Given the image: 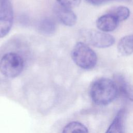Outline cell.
Wrapping results in <instances>:
<instances>
[{
    "label": "cell",
    "instance_id": "cell-6",
    "mask_svg": "<svg viewBox=\"0 0 133 133\" xmlns=\"http://www.w3.org/2000/svg\"><path fill=\"white\" fill-rule=\"evenodd\" d=\"M54 11L57 17L63 24L71 26L76 23L77 17L71 8L58 4L55 6Z\"/></svg>",
    "mask_w": 133,
    "mask_h": 133
},
{
    "label": "cell",
    "instance_id": "cell-15",
    "mask_svg": "<svg viewBox=\"0 0 133 133\" xmlns=\"http://www.w3.org/2000/svg\"><path fill=\"white\" fill-rule=\"evenodd\" d=\"M85 1L91 4L95 5H98L101 4L103 3L110 1L111 0H85Z\"/></svg>",
    "mask_w": 133,
    "mask_h": 133
},
{
    "label": "cell",
    "instance_id": "cell-3",
    "mask_svg": "<svg viewBox=\"0 0 133 133\" xmlns=\"http://www.w3.org/2000/svg\"><path fill=\"white\" fill-rule=\"evenodd\" d=\"M24 68L22 57L16 52H8L0 60V72L5 77L15 78L19 76Z\"/></svg>",
    "mask_w": 133,
    "mask_h": 133
},
{
    "label": "cell",
    "instance_id": "cell-4",
    "mask_svg": "<svg viewBox=\"0 0 133 133\" xmlns=\"http://www.w3.org/2000/svg\"><path fill=\"white\" fill-rule=\"evenodd\" d=\"M82 35L87 43L98 48L109 47L115 42V38L111 35L95 30H84Z\"/></svg>",
    "mask_w": 133,
    "mask_h": 133
},
{
    "label": "cell",
    "instance_id": "cell-9",
    "mask_svg": "<svg viewBox=\"0 0 133 133\" xmlns=\"http://www.w3.org/2000/svg\"><path fill=\"white\" fill-rule=\"evenodd\" d=\"M118 91L125 98L133 102V84L128 83L124 76L117 75L114 80Z\"/></svg>",
    "mask_w": 133,
    "mask_h": 133
},
{
    "label": "cell",
    "instance_id": "cell-12",
    "mask_svg": "<svg viewBox=\"0 0 133 133\" xmlns=\"http://www.w3.org/2000/svg\"><path fill=\"white\" fill-rule=\"evenodd\" d=\"M61 133H88V130L83 124L73 121L66 125Z\"/></svg>",
    "mask_w": 133,
    "mask_h": 133
},
{
    "label": "cell",
    "instance_id": "cell-14",
    "mask_svg": "<svg viewBox=\"0 0 133 133\" xmlns=\"http://www.w3.org/2000/svg\"><path fill=\"white\" fill-rule=\"evenodd\" d=\"M58 3V4L63 7L69 8H73L78 6L81 2V0H56Z\"/></svg>",
    "mask_w": 133,
    "mask_h": 133
},
{
    "label": "cell",
    "instance_id": "cell-11",
    "mask_svg": "<svg viewBox=\"0 0 133 133\" xmlns=\"http://www.w3.org/2000/svg\"><path fill=\"white\" fill-rule=\"evenodd\" d=\"M39 32L43 34L49 35L53 34L56 29L55 22L50 18H45L43 19L38 25Z\"/></svg>",
    "mask_w": 133,
    "mask_h": 133
},
{
    "label": "cell",
    "instance_id": "cell-1",
    "mask_svg": "<svg viewBox=\"0 0 133 133\" xmlns=\"http://www.w3.org/2000/svg\"><path fill=\"white\" fill-rule=\"evenodd\" d=\"M90 96L92 101L99 105L111 103L118 94L114 81L108 78H100L94 81L90 88Z\"/></svg>",
    "mask_w": 133,
    "mask_h": 133
},
{
    "label": "cell",
    "instance_id": "cell-2",
    "mask_svg": "<svg viewBox=\"0 0 133 133\" xmlns=\"http://www.w3.org/2000/svg\"><path fill=\"white\" fill-rule=\"evenodd\" d=\"M71 57L77 66L85 70L94 68L97 62L95 52L83 42H78L75 45L71 51Z\"/></svg>",
    "mask_w": 133,
    "mask_h": 133
},
{
    "label": "cell",
    "instance_id": "cell-10",
    "mask_svg": "<svg viewBox=\"0 0 133 133\" xmlns=\"http://www.w3.org/2000/svg\"><path fill=\"white\" fill-rule=\"evenodd\" d=\"M117 50L123 56H129L133 53V34L122 37L118 43Z\"/></svg>",
    "mask_w": 133,
    "mask_h": 133
},
{
    "label": "cell",
    "instance_id": "cell-7",
    "mask_svg": "<svg viewBox=\"0 0 133 133\" xmlns=\"http://www.w3.org/2000/svg\"><path fill=\"white\" fill-rule=\"evenodd\" d=\"M126 110L120 109L105 133H125Z\"/></svg>",
    "mask_w": 133,
    "mask_h": 133
},
{
    "label": "cell",
    "instance_id": "cell-5",
    "mask_svg": "<svg viewBox=\"0 0 133 133\" xmlns=\"http://www.w3.org/2000/svg\"><path fill=\"white\" fill-rule=\"evenodd\" d=\"M14 20V11L9 0H3L0 4V38L5 37L11 30Z\"/></svg>",
    "mask_w": 133,
    "mask_h": 133
},
{
    "label": "cell",
    "instance_id": "cell-8",
    "mask_svg": "<svg viewBox=\"0 0 133 133\" xmlns=\"http://www.w3.org/2000/svg\"><path fill=\"white\" fill-rule=\"evenodd\" d=\"M119 22L114 15L109 12L101 16L97 20L96 25L102 32H111L117 27Z\"/></svg>",
    "mask_w": 133,
    "mask_h": 133
},
{
    "label": "cell",
    "instance_id": "cell-13",
    "mask_svg": "<svg viewBox=\"0 0 133 133\" xmlns=\"http://www.w3.org/2000/svg\"><path fill=\"white\" fill-rule=\"evenodd\" d=\"M109 13L114 15L119 22H120L125 20L129 17L130 15V10L126 6H119L113 8Z\"/></svg>",
    "mask_w": 133,
    "mask_h": 133
}]
</instances>
